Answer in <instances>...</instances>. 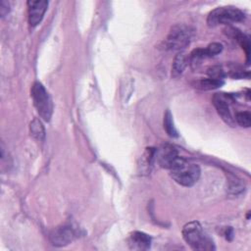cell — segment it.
<instances>
[{"mask_svg":"<svg viewBox=\"0 0 251 251\" xmlns=\"http://www.w3.org/2000/svg\"><path fill=\"white\" fill-rule=\"evenodd\" d=\"M173 179L182 186L194 185L200 177V168L194 163H190L182 157H178L169 170Z\"/></svg>","mask_w":251,"mask_h":251,"instance_id":"6da1fadb","label":"cell"},{"mask_svg":"<svg viewBox=\"0 0 251 251\" xmlns=\"http://www.w3.org/2000/svg\"><path fill=\"white\" fill-rule=\"evenodd\" d=\"M182 237L185 242L194 250H214L213 240L204 232L201 225L196 222H189L182 227Z\"/></svg>","mask_w":251,"mask_h":251,"instance_id":"7a4b0ae2","label":"cell"},{"mask_svg":"<svg viewBox=\"0 0 251 251\" xmlns=\"http://www.w3.org/2000/svg\"><path fill=\"white\" fill-rule=\"evenodd\" d=\"M30 95L33 101V105L39 115V117L45 121L49 122L53 113L52 100L46 91L45 87L41 82L35 81L30 89Z\"/></svg>","mask_w":251,"mask_h":251,"instance_id":"3957f363","label":"cell"},{"mask_svg":"<svg viewBox=\"0 0 251 251\" xmlns=\"http://www.w3.org/2000/svg\"><path fill=\"white\" fill-rule=\"evenodd\" d=\"M244 19L245 14L235 7H218L208 15L207 24L209 26H216L218 25H227L242 22Z\"/></svg>","mask_w":251,"mask_h":251,"instance_id":"277c9868","label":"cell"},{"mask_svg":"<svg viewBox=\"0 0 251 251\" xmlns=\"http://www.w3.org/2000/svg\"><path fill=\"white\" fill-rule=\"evenodd\" d=\"M191 35H192V30L190 29L189 26H186L184 25H174L171 28L165 40L166 48L180 52L189 44Z\"/></svg>","mask_w":251,"mask_h":251,"instance_id":"5b68a950","label":"cell"},{"mask_svg":"<svg viewBox=\"0 0 251 251\" xmlns=\"http://www.w3.org/2000/svg\"><path fill=\"white\" fill-rule=\"evenodd\" d=\"M178 157L176 149L171 144H164L155 149V160L164 169L170 170Z\"/></svg>","mask_w":251,"mask_h":251,"instance_id":"8992f818","label":"cell"},{"mask_svg":"<svg viewBox=\"0 0 251 251\" xmlns=\"http://www.w3.org/2000/svg\"><path fill=\"white\" fill-rule=\"evenodd\" d=\"M231 101V96L225 93H216L213 96V104L221 116V118L228 125H233V118L231 116L229 102Z\"/></svg>","mask_w":251,"mask_h":251,"instance_id":"52a82bcc","label":"cell"},{"mask_svg":"<svg viewBox=\"0 0 251 251\" xmlns=\"http://www.w3.org/2000/svg\"><path fill=\"white\" fill-rule=\"evenodd\" d=\"M28 10V23L31 26H36L42 20L47 7L48 1L45 0H29L27 1Z\"/></svg>","mask_w":251,"mask_h":251,"instance_id":"ba28073f","label":"cell"},{"mask_svg":"<svg viewBox=\"0 0 251 251\" xmlns=\"http://www.w3.org/2000/svg\"><path fill=\"white\" fill-rule=\"evenodd\" d=\"M75 237V230L70 226H63L54 229L50 234V240L54 246L70 244Z\"/></svg>","mask_w":251,"mask_h":251,"instance_id":"9c48e42d","label":"cell"},{"mask_svg":"<svg viewBox=\"0 0 251 251\" xmlns=\"http://www.w3.org/2000/svg\"><path fill=\"white\" fill-rule=\"evenodd\" d=\"M128 245L133 250H147L151 245V237L142 231H133L129 235Z\"/></svg>","mask_w":251,"mask_h":251,"instance_id":"30bf717a","label":"cell"},{"mask_svg":"<svg viewBox=\"0 0 251 251\" xmlns=\"http://www.w3.org/2000/svg\"><path fill=\"white\" fill-rule=\"evenodd\" d=\"M188 55L183 51H180L175 57L173 66H172V77H178L182 75L184 69L188 65Z\"/></svg>","mask_w":251,"mask_h":251,"instance_id":"8fae6325","label":"cell"},{"mask_svg":"<svg viewBox=\"0 0 251 251\" xmlns=\"http://www.w3.org/2000/svg\"><path fill=\"white\" fill-rule=\"evenodd\" d=\"M30 134L37 140L42 141L45 137V130L44 126H42V123L38 119H33L32 122L29 125Z\"/></svg>","mask_w":251,"mask_h":251,"instance_id":"7c38bea8","label":"cell"},{"mask_svg":"<svg viewBox=\"0 0 251 251\" xmlns=\"http://www.w3.org/2000/svg\"><path fill=\"white\" fill-rule=\"evenodd\" d=\"M227 190L232 195H238L243 192L244 184L240 179L231 176L227 180Z\"/></svg>","mask_w":251,"mask_h":251,"instance_id":"4fadbf2b","label":"cell"},{"mask_svg":"<svg viewBox=\"0 0 251 251\" xmlns=\"http://www.w3.org/2000/svg\"><path fill=\"white\" fill-rule=\"evenodd\" d=\"M224 84L223 79H215V78H204L199 81V87L204 90H211L221 87Z\"/></svg>","mask_w":251,"mask_h":251,"instance_id":"5bb4252c","label":"cell"},{"mask_svg":"<svg viewBox=\"0 0 251 251\" xmlns=\"http://www.w3.org/2000/svg\"><path fill=\"white\" fill-rule=\"evenodd\" d=\"M164 128L167 131L168 135H170L171 137H176L178 135L173 123V117L169 111H167L164 115Z\"/></svg>","mask_w":251,"mask_h":251,"instance_id":"9a60e30c","label":"cell"},{"mask_svg":"<svg viewBox=\"0 0 251 251\" xmlns=\"http://www.w3.org/2000/svg\"><path fill=\"white\" fill-rule=\"evenodd\" d=\"M236 123L242 127H249L251 126V115L247 111L238 112L235 115Z\"/></svg>","mask_w":251,"mask_h":251,"instance_id":"2e32d148","label":"cell"},{"mask_svg":"<svg viewBox=\"0 0 251 251\" xmlns=\"http://www.w3.org/2000/svg\"><path fill=\"white\" fill-rule=\"evenodd\" d=\"M222 50H223V45L221 43H219V42L210 43L206 48H204L206 58H210V57L216 56L219 53H221Z\"/></svg>","mask_w":251,"mask_h":251,"instance_id":"e0dca14e","label":"cell"},{"mask_svg":"<svg viewBox=\"0 0 251 251\" xmlns=\"http://www.w3.org/2000/svg\"><path fill=\"white\" fill-rule=\"evenodd\" d=\"M207 75L210 78L223 79L225 77V72L220 66H211L207 69Z\"/></svg>","mask_w":251,"mask_h":251,"instance_id":"ac0fdd59","label":"cell"},{"mask_svg":"<svg viewBox=\"0 0 251 251\" xmlns=\"http://www.w3.org/2000/svg\"><path fill=\"white\" fill-rule=\"evenodd\" d=\"M10 6L9 3L6 1H1L0 2V15L2 17H4L6 14H8V12L10 11Z\"/></svg>","mask_w":251,"mask_h":251,"instance_id":"d6986e66","label":"cell"}]
</instances>
